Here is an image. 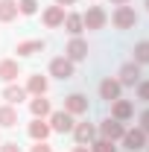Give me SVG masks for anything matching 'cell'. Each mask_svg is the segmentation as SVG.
Segmentation results:
<instances>
[{"label":"cell","instance_id":"5bb4252c","mask_svg":"<svg viewBox=\"0 0 149 152\" xmlns=\"http://www.w3.org/2000/svg\"><path fill=\"white\" fill-rule=\"evenodd\" d=\"M131 111H134V108H131L129 99H114V120L123 123V120H129V117H131Z\"/></svg>","mask_w":149,"mask_h":152},{"label":"cell","instance_id":"9a60e30c","mask_svg":"<svg viewBox=\"0 0 149 152\" xmlns=\"http://www.w3.org/2000/svg\"><path fill=\"white\" fill-rule=\"evenodd\" d=\"M73 132H76V143H91L93 134H96V129H93L91 123H79Z\"/></svg>","mask_w":149,"mask_h":152},{"label":"cell","instance_id":"484cf974","mask_svg":"<svg viewBox=\"0 0 149 152\" xmlns=\"http://www.w3.org/2000/svg\"><path fill=\"white\" fill-rule=\"evenodd\" d=\"M137 96L149 102V82H140V85H137Z\"/></svg>","mask_w":149,"mask_h":152},{"label":"cell","instance_id":"8fae6325","mask_svg":"<svg viewBox=\"0 0 149 152\" xmlns=\"http://www.w3.org/2000/svg\"><path fill=\"white\" fill-rule=\"evenodd\" d=\"M99 96L108 99V102L120 99V82H117V79H105V82L99 85Z\"/></svg>","mask_w":149,"mask_h":152},{"label":"cell","instance_id":"2e32d148","mask_svg":"<svg viewBox=\"0 0 149 152\" xmlns=\"http://www.w3.org/2000/svg\"><path fill=\"white\" fill-rule=\"evenodd\" d=\"M3 99L15 105V102H20V99H26V88H20V85H9V88L3 91Z\"/></svg>","mask_w":149,"mask_h":152},{"label":"cell","instance_id":"9c48e42d","mask_svg":"<svg viewBox=\"0 0 149 152\" xmlns=\"http://www.w3.org/2000/svg\"><path fill=\"white\" fill-rule=\"evenodd\" d=\"M44 23L50 26V29H56L64 23V6H50L47 12H44Z\"/></svg>","mask_w":149,"mask_h":152},{"label":"cell","instance_id":"52a82bcc","mask_svg":"<svg viewBox=\"0 0 149 152\" xmlns=\"http://www.w3.org/2000/svg\"><path fill=\"white\" fill-rule=\"evenodd\" d=\"M64 111H67V114H85V111H88V99H85L82 94L64 96Z\"/></svg>","mask_w":149,"mask_h":152},{"label":"cell","instance_id":"d6986e66","mask_svg":"<svg viewBox=\"0 0 149 152\" xmlns=\"http://www.w3.org/2000/svg\"><path fill=\"white\" fill-rule=\"evenodd\" d=\"M29 134H32L35 140H47V134H50V126H47L44 120H35V123H29Z\"/></svg>","mask_w":149,"mask_h":152},{"label":"cell","instance_id":"4fadbf2b","mask_svg":"<svg viewBox=\"0 0 149 152\" xmlns=\"http://www.w3.org/2000/svg\"><path fill=\"white\" fill-rule=\"evenodd\" d=\"M41 50H44V41L41 38H35V41H20L18 44V56H35Z\"/></svg>","mask_w":149,"mask_h":152},{"label":"cell","instance_id":"83f0119b","mask_svg":"<svg viewBox=\"0 0 149 152\" xmlns=\"http://www.w3.org/2000/svg\"><path fill=\"white\" fill-rule=\"evenodd\" d=\"M0 152H20V146H18V143H3Z\"/></svg>","mask_w":149,"mask_h":152},{"label":"cell","instance_id":"7402d4cb","mask_svg":"<svg viewBox=\"0 0 149 152\" xmlns=\"http://www.w3.org/2000/svg\"><path fill=\"white\" fill-rule=\"evenodd\" d=\"M26 91H29V94H35V96H41L44 91H47V79H44V76H29Z\"/></svg>","mask_w":149,"mask_h":152},{"label":"cell","instance_id":"3957f363","mask_svg":"<svg viewBox=\"0 0 149 152\" xmlns=\"http://www.w3.org/2000/svg\"><path fill=\"white\" fill-rule=\"evenodd\" d=\"M99 132H102V137H105V140H120V137H123V134H126V129H123V123H120V120H102V126H99Z\"/></svg>","mask_w":149,"mask_h":152},{"label":"cell","instance_id":"7a4b0ae2","mask_svg":"<svg viewBox=\"0 0 149 152\" xmlns=\"http://www.w3.org/2000/svg\"><path fill=\"white\" fill-rule=\"evenodd\" d=\"M120 140H123V146H126V149L137 152V149H143V146H146V132H143V129H131V132H126Z\"/></svg>","mask_w":149,"mask_h":152},{"label":"cell","instance_id":"1f68e13d","mask_svg":"<svg viewBox=\"0 0 149 152\" xmlns=\"http://www.w3.org/2000/svg\"><path fill=\"white\" fill-rule=\"evenodd\" d=\"M76 152H88V149H85V146H82V143H79V146H76Z\"/></svg>","mask_w":149,"mask_h":152},{"label":"cell","instance_id":"d4e9b609","mask_svg":"<svg viewBox=\"0 0 149 152\" xmlns=\"http://www.w3.org/2000/svg\"><path fill=\"white\" fill-rule=\"evenodd\" d=\"M93 152H117V146H114L111 140H105V137H102V140H96V143H93Z\"/></svg>","mask_w":149,"mask_h":152},{"label":"cell","instance_id":"603a6c76","mask_svg":"<svg viewBox=\"0 0 149 152\" xmlns=\"http://www.w3.org/2000/svg\"><path fill=\"white\" fill-rule=\"evenodd\" d=\"M134 61L137 64H149V41H140L134 47Z\"/></svg>","mask_w":149,"mask_h":152},{"label":"cell","instance_id":"30bf717a","mask_svg":"<svg viewBox=\"0 0 149 152\" xmlns=\"http://www.w3.org/2000/svg\"><path fill=\"white\" fill-rule=\"evenodd\" d=\"M137 76H140V67H137V61H129V64H123V67H120V85H134V82H137Z\"/></svg>","mask_w":149,"mask_h":152},{"label":"cell","instance_id":"6da1fadb","mask_svg":"<svg viewBox=\"0 0 149 152\" xmlns=\"http://www.w3.org/2000/svg\"><path fill=\"white\" fill-rule=\"evenodd\" d=\"M114 23H117V29H131V26L137 23L134 9H131V6H117V12H114Z\"/></svg>","mask_w":149,"mask_h":152},{"label":"cell","instance_id":"4dcf8cb0","mask_svg":"<svg viewBox=\"0 0 149 152\" xmlns=\"http://www.w3.org/2000/svg\"><path fill=\"white\" fill-rule=\"evenodd\" d=\"M111 3H117V6H126V0H111Z\"/></svg>","mask_w":149,"mask_h":152},{"label":"cell","instance_id":"ac0fdd59","mask_svg":"<svg viewBox=\"0 0 149 152\" xmlns=\"http://www.w3.org/2000/svg\"><path fill=\"white\" fill-rule=\"evenodd\" d=\"M29 111L35 114V117H47V114H50V102H47L44 96H35V99L29 102Z\"/></svg>","mask_w":149,"mask_h":152},{"label":"cell","instance_id":"277c9868","mask_svg":"<svg viewBox=\"0 0 149 152\" xmlns=\"http://www.w3.org/2000/svg\"><path fill=\"white\" fill-rule=\"evenodd\" d=\"M82 23H85L88 29H102V23H105V12H102L99 6H88V12L82 15Z\"/></svg>","mask_w":149,"mask_h":152},{"label":"cell","instance_id":"ffe728a7","mask_svg":"<svg viewBox=\"0 0 149 152\" xmlns=\"http://www.w3.org/2000/svg\"><path fill=\"white\" fill-rule=\"evenodd\" d=\"M64 26H67V32L76 38L82 29H85V23H82V15H67V18H64Z\"/></svg>","mask_w":149,"mask_h":152},{"label":"cell","instance_id":"8992f818","mask_svg":"<svg viewBox=\"0 0 149 152\" xmlns=\"http://www.w3.org/2000/svg\"><path fill=\"white\" fill-rule=\"evenodd\" d=\"M50 73L56 79H70L73 76V61L70 58H53L50 61Z\"/></svg>","mask_w":149,"mask_h":152},{"label":"cell","instance_id":"ba28073f","mask_svg":"<svg viewBox=\"0 0 149 152\" xmlns=\"http://www.w3.org/2000/svg\"><path fill=\"white\" fill-rule=\"evenodd\" d=\"M64 53H67L70 61H82V58L88 56V44H85L82 38H73V41L67 44V50H64Z\"/></svg>","mask_w":149,"mask_h":152},{"label":"cell","instance_id":"7c38bea8","mask_svg":"<svg viewBox=\"0 0 149 152\" xmlns=\"http://www.w3.org/2000/svg\"><path fill=\"white\" fill-rule=\"evenodd\" d=\"M20 76V67H18V61H0V79L3 82H12V79H18Z\"/></svg>","mask_w":149,"mask_h":152},{"label":"cell","instance_id":"4316f807","mask_svg":"<svg viewBox=\"0 0 149 152\" xmlns=\"http://www.w3.org/2000/svg\"><path fill=\"white\" fill-rule=\"evenodd\" d=\"M32 152H53V149H50V143H47V140H38L35 146H32Z\"/></svg>","mask_w":149,"mask_h":152},{"label":"cell","instance_id":"f1b7e54d","mask_svg":"<svg viewBox=\"0 0 149 152\" xmlns=\"http://www.w3.org/2000/svg\"><path fill=\"white\" fill-rule=\"evenodd\" d=\"M140 129H143V132H149V111L140 114Z\"/></svg>","mask_w":149,"mask_h":152},{"label":"cell","instance_id":"44dd1931","mask_svg":"<svg viewBox=\"0 0 149 152\" xmlns=\"http://www.w3.org/2000/svg\"><path fill=\"white\" fill-rule=\"evenodd\" d=\"M15 123H18V111H15L12 105H3V108H0V126L9 129V126H15Z\"/></svg>","mask_w":149,"mask_h":152},{"label":"cell","instance_id":"5b68a950","mask_svg":"<svg viewBox=\"0 0 149 152\" xmlns=\"http://www.w3.org/2000/svg\"><path fill=\"white\" fill-rule=\"evenodd\" d=\"M50 129H56V132H70V129H73V114L53 111L50 114Z\"/></svg>","mask_w":149,"mask_h":152},{"label":"cell","instance_id":"d6a6232c","mask_svg":"<svg viewBox=\"0 0 149 152\" xmlns=\"http://www.w3.org/2000/svg\"><path fill=\"white\" fill-rule=\"evenodd\" d=\"M146 9H149V0H146Z\"/></svg>","mask_w":149,"mask_h":152},{"label":"cell","instance_id":"cb8c5ba5","mask_svg":"<svg viewBox=\"0 0 149 152\" xmlns=\"http://www.w3.org/2000/svg\"><path fill=\"white\" fill-rule=\"evenodd\" d=\"M35 9H38L35 0H20L18 3V12H23V15H35Z\"/></svg>","mask_w":149,"mask_h":152},{"label":"cell","instance_id":"e0dca14e","mask_svg":"<svg viewBox=\"0 0 149 152\" xmlns=\"http://www.w3.org/2000/svg\"><path fill=\"white\" fill-rule=\"evenodd\" d=\"M15 15H18V3H15V0H0V20L9 23Z\"/></svg>","mask_w":149,"mask_h":152},{"label":"cell","instance_id":"f546056e","mask_svg":"<svg viewBox=\"0 0 149 152\" xmlns=\"http://www.w3.org/2000/svg\"><path fill=\"white\" fill-rule=\"evenodd\" d=\"M70 3H76V0H56V6H70Z\"/></svg>","mask_w":149,"mask_h":152}]
</instances>
